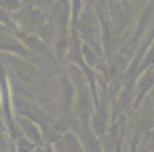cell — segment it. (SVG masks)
<instances>
[{"mask_svg":"<svg viewBox=\"0 0 154 152\" xmlns=\"http://www.w3.org/2000/svg\"><path fill=\"white\" fill-rule=\"evenodd\" d=\"M14 92H12V82L10 75L5 70V65L0 64V112L4 117V126L7 134L10 135L12 141H15L19 135H22L17 126L15 112H14V102H12Z\"/></svg>","mask_w":154,"mask_h":152,"instance_id":"6da1fadb","label":"cell"},{"mask_svg":"<svg viewBox=\"0 0 154 152\" xmlns=\"http://www.w3.org/2000/svg\"><path fill=\"white\" fill-rule=\"evenodd\" d=\"M12 102H14V112H15V115L30 119V120L37 122L38 126L42 127L44 141H45V137L49 135L50 130H55L52 127V124H50V119L47 115V112L37 102H34L29 95H23L22 92H14Z\"/></svg>","mask_w":154,"mask_h":152,"instance_id":"7a4b0ae2","label":"cell"},{"mask_svg":"<svg viewBox=\"0 0 154 152\" xmlns=\"http://www.w3.org/2000/svg\"><path fill=\"white\" fill-rule=\"evenodd\" d=\"M0 52L8 53V55H17L20 59H25V60L32 62L37 60L30 53V50L23 45V42L19 37L12 35L10 32H2L0 34Z\"/></svg>","mask_w":154,"mask_h":152,"instance_id":"3957f363","label":"cell"},{"mask_svg":"<svg viewBox=\"0 0 154 152\" xmlns=\"http://www.w3.org/2000/svg\"><path fill=\"white\" fill-rule=\"evenodd\" d=\"M50 20L57 29L60 30H69V22H70V0H55L50 5Z\"/></svg>","mask_w":154,"mask_h":152,"instance_id":"277c9868","label":"cell"},{"mask_svg":"<svg viewBox=\"0 0 154 152\" xmlns=\"http://www.w3.org/2000/svg\"><path fill=\"white\" fill-rule=\"evenodd\" d=\"M15 119H17V126H19L20 134L25 139L32 141L35 145H40L42 142H45L44 141V130L37 122L30 120V119H25V117H19V115H15Z\"/></svg>","mask_w":154,"mask_h":152,"instance_id":"5b68a950","label":"cell"},{"mask_svg":"<svg viewBox=\"0 0 154 152\" xmlns=\"http://www.w3.org/2000/svg\"><path fill=\"white\" fill-rule=\"evenodd\" d=\"M59 92H60V102L62 109L70 110L74 104V95H75V87H74L72 80L69 79L67 72L60 74V82H59Z\"/></svg>","mask_w":154,"mask_h":152,"instance_id":"8992f818","label":"cell"},{"mask_svg":"<svg viewBox=\"0 0 154 152\" xmlns=\"http://www.w3.org/2000/svg\"><path fill=\"white\" fill-rule=\"evenodd\" d=\"M70 32L69 30H60L57 32L54 38V59L57 64H62L67 57V52H69L70 47Z\"/></svg>","mask_w":154,"mask_h":152,"instance_id":"52a82bcc","label":"cell"},{"mask_svg":"<svg viewBox=\"0 0 154 152\" xmlns=\"http://www.w3.org/2000/svg\"><path fill=\"white\" fill-rule=\"evenodd\" d=\"M35 149H37V145L32 141L25 139L23 135H19L14 141V152H35Z\"/></svg>","mask_w":154,"mask_h":152,"instance_id":"ba28073f","label":"cell"},{"mask_svg":"<svg viewBox=\"0 0 154 152\" xmlns=\"http://www.w3.org/2000/svg\"><path fill=\"white\" fill-rule=\"evenodd\" d=\"M0 8L7 12H19L22 8L20 0H0Z\"/></svg>","mask_w":154,"mask_h":152,"instance_id":"9c48e42d","label":"cell"},{"mask_svg":"<svg viewBox=\"0 0 154 152\" xmlns=\"http://www.w3.org/2000/svg\"><path fill=\"white\" fill-rule=\"evenodd\" d=\"M154 62V42H152V45L149 47V50L146 52V57H144V60L141 62V65H143V68H146L147 65H151Z\"/></svg>","mask_w":154,"mask_h":152,"instance_id":"30bf717a","label":"cell"},{"mask_svg":"<svg viewBox=\"0 0 154 152\" xmlns=\"http://www.w3.org/2000/svg\"><path fill=\"white\" fill-rule=\"evenodd\" d=\"M35 152H55V149H54V145L50 144V142H42L40 145H37Z\"/></svg>","mask_w":154,"mask_h":152,"instance_id":"8fae6325","label":"cell"},{"mask_svg":"<svg viewBox=\"0 0 154 152\" xmlns=\"http://www.w3.org/2000/svg\"><path fill=\"white\" fill-rule=\"evenodd\" d=\"M97 2H106V0H97Z\"/></svg>","mask_w":154,"mask_h":152,"instance_id":"7c38bea8","label":"cell"}]
</instances>
